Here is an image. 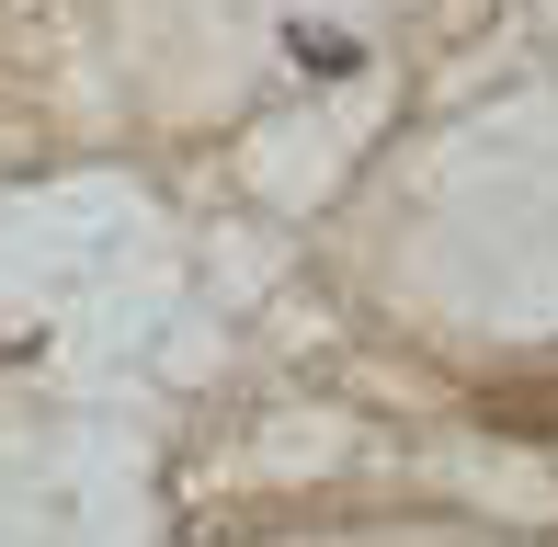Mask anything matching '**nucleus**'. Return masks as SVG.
Masks as SVG:
<instances>
[{
  "label": "nucleus",
  "mask_w": 558,
  "mask_h": 547,
  "mask_svg": "<svg viewBox=\"0 0 558 547\" xmlns=\"http://www.w3.org/2000/svg\"><path fill=\"white\" fill-rule=\"evenodd\" d=\"M478 422L513 445H558V365H536V377H490L478 388Z\"/></svg>",
  "instance_id": "nucleus-1"
}]
</instances>
